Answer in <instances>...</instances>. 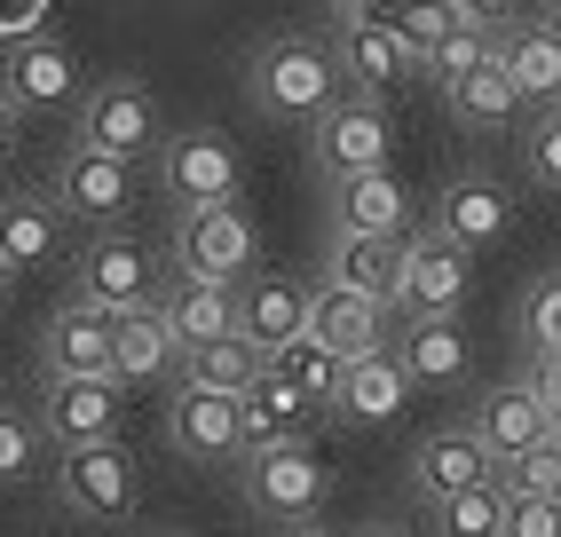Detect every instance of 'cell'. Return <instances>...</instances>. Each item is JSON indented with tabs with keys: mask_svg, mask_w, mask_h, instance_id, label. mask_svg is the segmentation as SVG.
I'll list each match as a JSON object with an SVG mask.
<instances>
[{
	"mask_svg": "<svg viewBox=\"0 0 561 537\" xmlns=\"http://www.w3.org/2000/svg\"><path fill=\"white\" fill-rule=\"evenodd\" d=\"M245 95H253L261 119L309 127V119H324V111L348 95V64H341V48H324V41H270L245 64Z\"/></svg>",
	"mask_w": 561,
	"mask_h": 537,
	"instance_id": "obj_1",
	"label": "cell"
},
{
	"mask_svg": "<svg viewBox=\"0 0 561 537\" xmlns=\"http://www.w3.org/2000/svg\"><path fill=\"white\" fill-rule=\"evenodd\" d=\"M324 498H332V467H324L301 435L245 450V514L277 522V529H301V522L324 514Z\"/></svg>",
	"mask_w": 561,
	"mask_h": 537,
	"instance_id": "obj_2",
	"label": "cell"
},
{
	"mask_svg": "<svg viewBox=\"0 0 561 537\" xmlns=\"http://www.w3.org/2000/svg\"><path fill=\"white\" fill-rule=\"evenodd\" d=\"M56 498L64 514L80 522H135L142 506V475L119 435H95V443H56Z\"/></svg>",
	"mask_w": 561,
	"mask_h": 537,
	"instance_id": "obj_3",
	"label": "cell"
},
{
	"mask_svg": "<svg viewBox=\"0 0 561 537\" xmlns=\"http://www.w3.org/2000/svg\"><path fill=\"white\" fill-rule=\"evenodd\" d=\"M174 268L191 277H221V285H245L261 268V229L238 198H214V206H182L174 221Z\"/></svg>",
	"mask_w": 561,
	"mask_h": 537,
	"instance_id": "obj_4",
	"label": "cell"
},
{
	"mask_svg": "<svg viewBox=\"0 0 561 537\" xmlns=\"http://www.w3.org/2000/svg\"><path fill=\"white\" fill-rule=\"evenodd\" d=\"M467 285H474V245L443 238V229H420V238L403 229V293H396L403 317H459Z\"/></svg>",
	"mask_w": 561,
	"mask_h": 537,
	"instance_id": "obj_5",
	"label": "cell"
},
{
	"mask_svg": "<svg viewBox=\"0 0 561 537\" xmlns=\"http://www.w3.org/2000/svg\"><path fill=\"white\" fill-rule=\"evenodd\" d=\"M388 150H396V127H388V111L371 95H341L324 119H309V159H317L324 182L364 174V167H388Z\"/></svg>",
	"mask_w": 561,
	"mask_h": 537,
	"instance_id": "obj_6",
	"label": "cell"
},
{
	"mask_svg": "<svg viewBox=\"0 0 561 537\" xmlns=\"http://www.w3.org/2000/svg\"><path fill=\"white\" fill-rule=\"evenodd\" d=\"M80 135L103 142V150H119V159H159V142H167L159 95L142 80H103V88L80 95Z\"/></svg>",
	"mask_w": 561,
	"mask_h": 537,
	"instance_id": "obj_7",
	"label": "cell"
},
{
	"mask_svg": "<svg viewBox=\"0 0 561 537\" xmlns=\"http://www.w3.org/2000/svg\"><path fill=\"white\" fill-rule=\"evenodd\" d=\"M127 190H135V159H119V150H103L88 135L64 142V159H56V206L71 221H119L127 214Z\"/></svg>",
	"mask_w": 561,
	"mask_h": 537,
	"instance_id": "obj_8",
	"label": "cell"
},
{
	"mask_svg": "<svg viewBox=\"0 0 561 537\" xmlns=\"http://www.w3.org/2000/svg\"><path fill=\"white\" fill-rule=\"evenodd\" d=\"M167 435L182 458H198V467H221V458L245 450V411L230 388H206V379H182L174 403H167Z\"/></svg>",
	"mask_w": 561,
	"mask_h": 537,
	"instance_id": "obj_9",
	"label": "cell"
},
{
	"mask_svg": "<svg viewBox=\"0 0 561 537\" xmlns=\"http://www.w3.org/2000/svg\"><path fill=\"white\" fill-rule=\"evenodd\" d=\"M127 379L119 372H48V411L41 427L48 443H95V435H119L127 419Z\"/></svg>",
	"mask_w": 561,
	"mask_h": 537,
	"instance_id": "obj_10",
	"label": "cell"
},
{
	"mask_svg": "<svg viewBox=\"0 0 561 537\" xmlns=\"http://www.w3.org/2000/svg\"><path fill=\"white\" fill-rule=\"evenodd\" d=\"M159 182L174 190L182 206H214V198H238V190H245V167H238L230 135L191 127V135H167L159 142Z\"/></svg>",
	"mask_w": 561,
	"mask_h": 537,
	"instance_id": "obj_11",
	"label": "cell"
},
{
	"mask_svg": "<svg viewBox=\"0 0 561 537\" xmlns=\"http://www.w3.org/2000/svg\"><path fill=\"white\" fill-rule=\"evenodd\" d=\"M332 48H341V64H348V88H364V95H396V88L420 80V48H411L388 16H371V9L341 16Z\"/></svg>",
	"mask_w": 561,
	"mask_h": 537,
	"instance_id": "obj_12",
	"label": "cell"
},
{
	"mask_svg": "<svg viewBox=\"0 0 561 537\" xmlns=\"http://www.w3.org/2000/svg\"><path fill=\"white\" fill-rule=\"evenodd\" d=\"M0 95L16 111H56L80 95V56H71L56 32H32V41H9L0 48Z\"/></svg>",
	"mask_w": 561,
	"mask_h": 537,
	"instance_id": "obj_13",
	"label": "cell"
},
{
	"mask_svg": "<svg viewBox=\"0 0 561 537\" xmlns=\"http://www.w3.org/2000/svg\"><path fill=\"white\" fill-rule=\"evenodd\" d=\"M411 396H420V388H411V372H403V356H396V340H380V349L348 356L341 396H332V419H348V427H388V419H403Z\"/></svg>",
	"mask_w": 561,
	"mask_h": 537,
	"instance_id": "obj_14",
	"label": "cell"
},
{
	"mask_svg": "<svg viewBox=\"0 0 561 537\" xmlns=\"http://www.w3.org/2000/svg\"><path fill=\"white\" fill-rule=\"evenodd\" d=\"M491 475H499V458L474 427H435L411 450V498L420 506H443V498H459L467 482H491Z\"/></svg>",
	"mask_w": 561,
	"mask_h": 537,
	"instance_id": "obj_15",
	"label": "cell"
},
{
	"mask_svg": "<svg viewBox=\"0 0 561 537\" xmlns=\"http://www.w3.org/2000/svg\"><path fill=\"white\" fill-rule=\"evenodd\" d=\"M111 372H119L127 388H151V379L182 372V332L167 324L159 300H142V309H119V317H111Z\"/></svg>",
	"mask_w": 561,
	"mask_h": 537,
	"instance_id": "obj_16",
	"label": "cell"
},
{
	"mask_svg": "<svg viewBox=\"0 0 561 537\" xmlns=\"http://www.w3.org/2000/svg\"><path fill=\"white\" fill-rule=\"evenodd\" d=\"M80 300L95 309H142V300H159V261L142 253L135 238H95L88 261H80Z\"/></svg>",
	"mask_w": 561,
	"mask_h": 537,
	"instance_id": "obj_17",
	"label": "cell"
},
{
	"mask_svg": "<svg viewBox=\"0 0 561 537\" xmlns=\"http://www.w3.org/2000/svg\"><path fill=\"white\" fill-rule=\"evenodd\" d=\"M309 332L332 340L341 356H364V349H380V340H396L388 300H371V293H356V285H341V277H317V285H309Z\"/></svg>",
	"mask_w": 561,
	"mask_h": 537,
	"instance_id": "obj_18",
	"label": "cell"
},
{
	"mask_svg": "<svg viewBox=\"0 0 561 537\" xmlns=\"http://www.w3.org/2000/svg\"><path fill=\"white\" fill-rule=\"evenodd\" d=\"M238 332L253 340L261 356H270L277 340L309 332V285L285 277V268H253V277L238 285Z\"/></svg>",
	"mask_w": 561,
	"mask_h": 537,
	"instance_id": "obj_19",
	"label": "cell"
},
{
	"mask_svg": "<svg viewBox=\"0 0 561 537\" xmlns=\"http://www.w3.org/2000/svg\"><path fill=\"white\" fill-rule=\"evenodd\" d=\"M396 356L411 372V388H459V379L474 372V340L459 317H411L396 332Z\"/></svg>",
	"mask_w": 561,
	"mask_h": 537,
	"instance_id": "obj_20",
	"label": "cell"
},
{
	"mask_svg": "<svg viewBox=\"0 0 561 537\" xmlns=\"http://www.w3.org/2000/svg\"><path fill=\"white\" fill-rule=\"evenodd\" d=\"M467 427L491 443V458H506V450L546 443V435H553V411H546V396H538V379H499V388L474 403Z\"/></svg>",
	"mask_w": 561,
	"mask_h": 537,
	"instance_id": "obj_21",
	"label": "cell"
},
{
	"mask_svg": "<svg viewBox=\"0 0 561 537\" xmlns=\"http://www.w3.org/2000/svg\"><path fill=\"white\" fill-rule=\"evenodd\" d=\"M435 229L459 238V245H499L514 229V206H506V190L491 174H451L435 190Z\"/></svg>",
	"mask_w": 561,
	"mask_h": 537,
	"instance_id": "obj_22",
	"label": "cell"
},
{
	"mask_svg": "<svg viewBox=\"0 0 561 537\" xmlns=\"http://www.w3.org/2000/svg\"><path fill=\"white\" fill-rule=\"evenodd\" d=\"M324 277H341V285H356V293H371V300L396 309V293H403V238H380V229H332Z\"/></svg>",
	"mask_w": 561,
	"mask_h": 537,
	"instance_id": "obj_23",
	"label": "cell"
},
{
	"mask_svg": "<svg viewBox=\"0 0 561 537\" xmlns=\"http://www.w3.org/2000/svg\"><path fill=\"white\" fill-rule=\"evenodd\" d=\"M499 64L514 71V88H522V103H561V24H546V16H514L506 32H499Z\"/></svg>",
	"mask_w": 561,
	"mask_h": 537,
	"instance_id": "obj_24",
	"label": "cell"
},
{
	"mask_svg": "<svg viewBox=\"0 0 561 537\" xmlns=\"http://www.w3.org/2000/svg\"><path fill=\"white\" fill-rule=\"evenodd\" d=\"M332 229H380V238H403L411 229V190L388 167H364L332 182Z\"/></svg>",
	"mask_w": 561,
	"mask_h": 537,
	"instance_id": "obj_25",
	"label": "cell"
},
{
	"mask_svg": "<svg viewBox=\"0 0 561 537\" xmlns=\"http://www.w3.org/2000/svg\"><path fill=\"white\" fill-rule=\"evenodd\" d=\"M41 364L48 372H111V309L71 293V309H56V324L41 340Z\"/></svg>",
	"mask_w": 561,
	"mask_h": 537,
	"instance_id": "obj_26",
	"label": "cell"
},
{
	"mask_svg": "<svg viewBox=\"0 0 561 537\" xmlns=\"http://www.w3.org/2000/svg\"><path fill=\"white\" fill-rule=\"evenodd\" d=\"M159 309H167V324H174L182 340H214V332H238V285L174 268V285L159 293Z\"/></svg>",
	"mask_w": 561,
	"mask_h": 537,
	"instance_id": "obj_27",
	"label": "cell"
},
{
	"mask_svg": "<svg viewBox=\"0 0 561 537\" xmlns=\"http://www.w3.org/2000/svg\"><path fill=\"white\" fill-rule=\"evenodd\" d=\"M270 372L285 379L293 396H309L317 411H332V396H341V372H348V356L332 349V340H317V332H293V340H277V349H270Z\"/></svg>",
	"mask_w": 561,
	"mask_h": 537,
	"instance_id": "obj_28",
	"label": "cell"
},
{
	"mask_svg": "<svg viewBox=\"0 0 561 537\" xmlns=\"http://www.w3.org/2000/svg\"><path fill=\"white\" fill-rule=\"evenodd\" d=\"M261 356L245 332H214V340H182V379H206V388H230V396H245L253 379H261Z\"/></svg>",
	"mask_w": 561,
	"mask_h": 537,
	"instance_id": "obj_29",
	"label": "cell"
},
{
	"mask_svg": "<svg viewBox=\"0 0 561 537\" xmlns=\"http://www.w3.org/2000/svg\"><path fill=\"white\" fill-rule=\"evenodd\" d=\"M56 198H41V190H16V198H0V253H9L16 268H41L56 261Z\"/></svg>",
	"mask_w": 561,
	"mask_h": 537,
	"instance_id": "obj_30",
	"label": "cell"
},
{
	"mask_svg": "<svg viewBox=\"0 0 561 537\" xmlns=\"http://www.w3.org/2000/svg\"><path fill=\"white\" fill-rule=\"evenodd\" d=\"M443 103H451V119H459V127H506L514 111H522V88H514V71L491 56V64H474L467 80L443 88Z\"/></svg>",
	"mask_w": 561,
	"mask_h": 537,
	"instance_id": "obj_31",
	"label": "cell"
},
{
	"mask_svg": "<svg viewBox=\"0 0 561 537\" xmlns=\"http://www.w3.org/2000/svg\"><path fill=\"white\" fill-rule=\"evenodd\" d=\"M238 411H245V450H253V443H285V435H301L317 403H309V396H293L285 379H277L270 364H261V379L238 396Z\"/></svg>",
	"mask_w": 561,
	"mask_h": 537,
	"instance_id": "obj_32",
	"label": "cell"
},
{
	"mask_svg": "<svg viewBox=\"0 0 561 537\" xmlns=\"http://www.w3.org/2000/svg\"><path fill=\"white\" fill-rule=\"evenodd\" d=\"M435 529L443 537H506V490H499V475L491 482H467L459 498H443Z\"/></svg>",
	"mask_w": 561,
	"mask_h": 537,
	"instance_id": "obj_33",
	"label": "cell"
},
{
	"mask_svg": "<svg viewBox=\"0 0 561 537\" xmlns=\"http://www.w3.org/2000/svg\"><path fill=\"white\" fill-rule=\"evenodd\" d=\"M491 56H499V32H491V24H467V16H459V24H451V32H443V41L427 48V64H420V80H435V88H451V80H467L474 64H491Z\"/></svg>",
	"mask_w": 561,
	"mask_h": 537,
	"instance_id": "obj_34",
	"label": "cell"
},
{
	"mask_svg": "<svg viewBox=\"0 0 561 537\" xmlns=\"http://www.w3.org/2000/svg\"><path fill=\"white\" fill-rule=\"evenodd\" d=\"M499 490L506 498H561V443H530V450H506L499 458Z\"/></svg>",
	"mask_w": 561,
	"mask_h": 537,
	"instance_id": "obj_35",
	"label": "cell"
},
{
	"mask_svg": "<svg viewBox=\"0 0 561 537\" xmlns=\"http://www.w3.org/2000/svg\"><path fill=\"white\" fill-rule=\"evenodd\" d=\"M371 16H388V24L403 32V41L420 48V64H427V48L443 41V32L459 24V9H451V0H371Z\"/></svg>",
	"mask_w": 561,
	"mask_h": 537,
	"instance_id": "obj_36",
	"label": "cell"
},
{
	"mask_svg": "<svg viewBox=\"0 0 561 537\" xmlns=\"http://www.w3.org/2000/svg\"><path fill=\"white\" fill-rule=\"evenodd\" d=\"M41 443H48V427H32L24 411L0 403V482H24L32 467H41Z\"/></svg>",
	"mask_w": 561,
	"mask_h": 537,
	"instance_id": "obj_37",
	"label": "cell"
},
{
	"mask_svg": "<svg viewBox=\"0 0 561 537\" xmlns=\"http://www.w3.org/2000/svg\"><path fill=\"white\" fill-rule=\"evenodd\" d=\"M522 332H530L538 356H561V277H546L530 300H522Z\"/></svg>",
	"mask_w": 561,
	"mask_h": 537,
	"instance_id": "obj_38",
	"label": "cell"
},
{
	"mask_svg": "<svg viewBox=\"0 0 561 537\" xmlns=\"http://www.w3.org/2000/svg\"><path fill=\"white\" fill-rule=\"evenodd\" d=\"M530 174L546 190H561V103L538 111V127H530Z\"/></svg>",
	"mask_w": 561,
	"mask_h": 537,
	"instance_id": "obj_39",
	"label": "cell"
},
{
	"mask_svg": "<svg viewBox=\"0 0 561 537\" xmlns=\"http://www.w3.org/2000/svg\"><path fill=\"white\" fill-rule=\"evenodd\" d=\"M506 537H561V498H506Z\"/></svg>",
	"mask_w": 561,
	"mask_h": 537,
	"instance_id": "obj_40",
	"label": "cell"
},
{
	"mask_svg": "<svg viewBox=\"0 0 561 537\" xmlns=\"http://www.w3.org/2000/svg\"><path fill=\"white\" fill-rule=\"evenodd\" d=\"M32 32H48V0H0V48L32 41Z\"/></svg>",
	"mask_w": 561,
	"mask_h": 537,
	"instance_id": "obj_41",
	"label": "cell"
},
{
	"mask_svg": "<svg viewBox=\"0 0 561 537\" xmlns=\"http://www.w3.org/2000/svg\"><path fill=\"white\" fill-rule=\"evenodd\" d=\"M451 9H459L467 24H491V32H506L522 9H530V0H451Z\"/></svg>",
	"mask_w": 561,
	"mask_h": 537,
	"instance_id": "obj_42",
	"label": "cell"
},
{
	"mask_svg": "<svg viewBox=\"0 0 561 537\" xmlns=\"http://www.w3.org/2000/svg\"><path fill=\"white\" fill-rule=\"evenodd\" d=\"M538 396H546V411H553V427H561V356H538Z\"/></svg>",
	"mask_w": 561,
	"mask_h": 537,
	"instance_id": "obj_43",
	"label": "cell"
},
{
	"mask_svg": "<svg viewBox=\"0 0 561 537\" xmlns=\"http://www.w3.org/2000/svg\"><path fill=\"white\" fill-rule=\"evenodd\" d=\"M24 142V111L9 103V95H0V159H9V150Z\"/></svg>",
	"mask_w": 561,
	"mask_h": 537,
	"instance_id": "obj_44",
	"label": "cell"
},
{
	"mask_svg": "<svg viewBox=\"0 0 561 537\" xmlns=\"http://www.w3.org/2000/svg\"><path fill=\"white\" fill-rule=\"evenodd\" d=\"M324 9H332V16H364V9H371V0H324Z\"/></svg>",
	"mask_w": 561,
	"mask_h": 537,
	"instance_id": "obj_45",
	"label": "cell"
},
{
	"mask_svg": "<svg viewBox=\"0 0 561 537\" xmlns=\"http://www.w3.org/2000/svg\"><path fill=\"white\" fill-rule=\"evenodd\" d=\"M9 285H16V261H9V253H0V300H9Z\"/></svg>",
	"mask_w": 561,
	"mask_h": 537,
	"instance_id": "obj_46",
	"label": "cell"
},
{
	"mask_svg": "<svg viewBox=\"0 0 561 537\" xmlns=\"http://www.w3.org/2000/svg\"><path fill=\"white\" fill-rule=\"evenodd\" d=\"M546 9H561V0H546Z\"/></svg>",
	"mask_w": 561,
	"mask_h": 537,
	"instance_id": "obj_47",
	"label": "cell"
},
{
	"mask_svg": "<svg viewBox=\"0 0 561 537\" xmlns=\"http://www.w3.org/2000/svg\"><path fill=\"white\" fill-rule=\"evenodd\" d=\"M553 443H561V427H553Z\"/></svg>",
	"mask_w": 561,
	"mask_h": 537,
	"instance_id": "obj_48",
	"label": "cell"
}]
</instances>
